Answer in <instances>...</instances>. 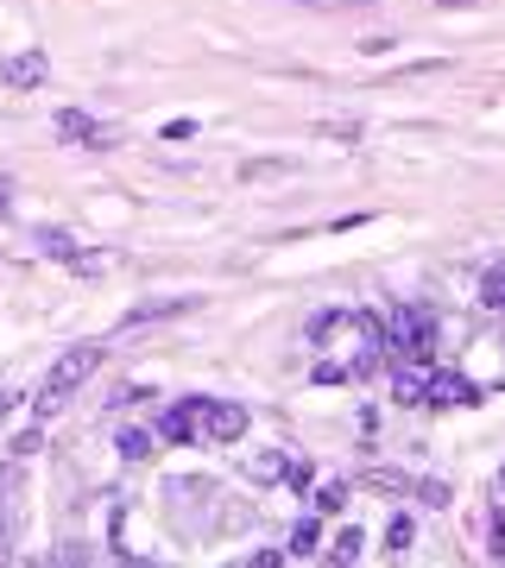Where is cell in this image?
I'll list each match as a JSON object with an SVG mask.
<instances>
[{
	"instance_id": "obj_8",
	"label": "cell",
	"mask_w": 505,
	"mask_h": 568,
	"mask_svg": "<svg viewBox=\"0 0 505 568\" xmlns=\"http://www.w3.org/2000/svg\"><path fill=\"white\" fill-rule=\"evenodd\" d=\"M183 310H196V297H152V304H133V310H127V328L171 323V316H183Z\"/></svg>"
},
{
	"instance_id": "obj_17",
	"label": "cell",
	"mask_w": 505,
	"mask_h": 568,
	"mask_svg": "<svg viewBox=\"0 0 505 568\" xmlns=\"http://www.w3.org/2000/svg\"><path fill=\"white\" fill-rule=\"evenodd\" d=\"M152 448H159V443H152V429H121V455H127V462H145Z\"/></svg>"
},
{
	"instance_id": "obj_28",
	"label": "cell",
	"mask_w": 505,
	"mask_h": 568,
	"mask_svg": "<svg viewBox=\"0 0 505 568\" xmlns=\"http://www.w3.org/2000/svg\"><path fill=\"white\" fill-rule=\"evenodd\" d=\"M499 480H505V474H499Z\"/></svg>"
},
{
	"instance_id": "obj_6",
	"label": "cell",
	"mask_w": 505,
	"mask_h": 568,
	"mask_svg": "<svg viewBox=\"0 0 505 568\" xmlns=\"http://www.w3.org/2000/svg\"><path fill=\"white\" fill-rule=\"evenodd\" d=\"M202 405H209V398H183V405L164 410V417H159L164 443H202Z\"/></svg>"
},
{
	"instance_id": "obj_11",
	"label": "cell",
	"mask_w": 505,
	"mask_h": 568,
	"mask_svg": "<svg viewBox=\"0 0 505 568\" xmlns=\"http://www.w3.org/2000/svg\"><path fill=\"white\" fill-rule=\"evenodd\" d=\"M51 126H58V140H70V145H89V140H95V121H89L82 108H63Z\"/></svg>"
},
{
	"instance_id": "obj_23",
	"label": "cell",
	"mask_w": 505,
	"mask_h": 568,
	"mask_svg": "<svg viewBox=\"0 0 505 568\" xmlns=\"http://www.w3.org/2000/svg\"><path fill=\"white\" fill-rule=\"evenodd\" d=\"M39 448H44V436H39V429H26V436H13V455H20V462H26V455H39Z\"/></svg>"
},
{
	"instance_id": "obj_10",
	"label": "cell",
	"mask_w": 505,
	"mask_h": 568,
	"mask_svg": "<svg viewBox=\"0 0 505 568\" xmlns=\"http://www.w3.org/2000/svg\"><path fill=\"white\" fill-rule=\"evenodd\" d=\"M272 178H297V159H246L241 183H272Z\"/></svg>"
},
{
	"instance_id": "obj_24",
	"label": "cell",
	"mask_w": 505,
	"mask_h": 568,
	"mask_svg": "<svg viewBox=\"0 0 505 568\" xmlns=\"http://www.w3.org/2000/svg\"><path fill=\"white\" fill-rule=\"evenodd\" d=\"M279 474H284L279 455H260V462H253V480H279Z\"/></svg>"
},
{
	"instance_id": "obj_3",
	"label": "cell",
	"mask_w": 505,
	"mask_h": 568,
	"mask_svg": "<svg viewBox=\"0 0 505 568\" xmlns=\"http://www.w3.org/2000/svg\"><path fill=\"white\" fill-rule=\"evenodd\" d=\"M430 335H436L430 310H398V316H392V335H385V347H392L398 361H424Z\"/></svg>"
},
{
	"instance_id": "obj_5",
	"label": "cell",
	"mask_w": 505,
	"mask_h": 568,
	"mask_svg": "<svg viewBox=\"0 0 505 568\" xmlns=\"http://www.w3.org/2000/svg\"><path fill=\"white\" fill-rule=\"evenodd\" d=\"M51 82V58L44 51H7L0 58V89H44Z\"/></svg>"
},
{
	"instance_id": "obj_19",
	"label": "cell",
	"mask_w": 505,
	"mask_h": 568,
	"mask_svg": "<svg viewBox=\"0 0 505 568\" xmlns=\"http://www.w3.org/2000/svg\"><path fill=\"white\" fill-rule=\"evenodd\" d=\"M70 272H77V278H101V272H108V253H89V246H77Z\"/></svg>"
},
{
	"instance_id": "obj_13",
	"label": "cell",
	"mask_w": 505,
	"mask_h": 568,
	"mask_svg": "<svg viewBox=\"0 0 505 568\" xmlns=\"http://www.w3.org/2000/svg\"><path fill=\"white\" fill-rule=\"evenodd\" d=\"M13 537H20V499H0V562L13 556Z\"/></svg>"
},
{
	"instance_id": "obj_18",
	"label": "cell",
	"mask_w": 505,
	"mask_h": 568,
	"mask_svg": "<svg viewBox=\"0 0 505 568\" xmlns=\"http://www.w3.org/2000/svg\"><path fill=\"white\" fill-rule=\"evenodd\" d=\"M481 304L486 310H505V265H493V272L481 278Z\"/></svg>"
},
{
	"instance_id": "obj_4",
	"label": "cell",
	"mask_w": 505,
	"mask_h": 568,
	"mask_svg": "<svg viewBox=\"0 0 505 568\" xmlns=\"http://www.w3.org/2000/svg\"><path fill=\"white\" fill-rule=\"evenodd\" d=\"M241 436H246V405H234V398L202 405V443H241Z\"/></svg>"
},
{
	"instance_id": "obj_2",
	"label": "cell",
	"mask_w": 505,
	"mask_h": 568,
	"mask_svg": "<svg viewBox=\"0 0 505 568\" xmlns=\"http://www.w3.org/2000/svg\"><path fill=\"white\" fill-rule=\"evenodd\" d=\"M361 480L373 493H404V499H417V506H430V511H443L448 499H455L448 480H411V474H392V467H366Z\"/></svg>"
},
{
	"instance_id": "obj_7",
	"label": "cell",
	"mask_w": 505,
	"mask_h": 568,
	"mask_svg": "<svg viewBox=\"0 0 505 568\" xmlns=\"http://www.w3.org/2000/svg\"><path fill=\"white\" fill-rule=\"evenodd\" d=\"M481 392L467 386L462 373H430V386H424V405H436V410H455V405H474Z\"/></svg>"
},
{
	"instance_id": "obj_21",
	"label": "cell",
	"mask_w": 505,
	"mask_h": 568,
	"mask_svg": "<svg viewBox=\"0 0 505 568\" xmlns=\"http://www.w3.org/2000/svg\"><path fill=\"white\" fill-rule=\"evenodd\" d=\"M385 544H392V556H404V549L417 544V530H411V518H392V530H385Z\"/></svg>"
},
{
	"instance_id": "obj_25",
	"label": "cell",
	"mask_w": 505,
	"mask_h": 568,
	"mask_svg": "<svg viewBox=\"0 0 505 568\" xmlns=\"http://www.w3.org/2000/svg\"><path fill=\"white\" fill-rule=\"evenodd\" d=\"M7 209H13V178L0 171V215H7Z\"/></svg>"
},
{
	"instance_id": "obj_16",
	"label": "cell",
	"mask_w": 505,
	"mask_h": 568,
	"mask_svg": "<svg viewBox=\"0 0 505 568\" xmlns=\"http://www.w3.org/2000/svg\"><path fill=\"white\" fill-rule=\"evenodd\" d=\"M366 126L361 121H316V140H335V145H354Z\"/></svg>"
},
{
	"instance_id": "obj_14",
	"label": "cell",
	"mask_w": 505,
	"mask_h": 568,
	"mask_svg": "<svg viewBox=\"0 0 505 568\" xmlns=\"http://www.w3.org/2000/svg\"><path fill=\"white\" fill-rule=\"evenodd\" d=\"M316 544H323V530H316V518H297V525H291V556H316Z\"/></svg>"
},
{
	"instance_id": "obj_12",
	"label": "cell",
	"mask_w": 505,
	"mask_h": 568,
	"mask_svg": "<svg viewBox=\"0 0 505 568\" xmlns=\"http://www.w3.org/2000/svg\"><path fill=\"white\" fill-rule=\"evenodd\" d=\"M39 253L44 260H77V234H70V227H39Z\"/></svg>"
},
{
	"instance_id": "obj_22",
	"label": "cell",
	"mask_w": 505,
	"mask_h": 568,
	"mask_svg": "<svg viewBox=\"0 0 505 568\" xmlns=\"http://www.w3.org/2000/svg\"><path fill=\"white\" fill-rule=\"evenodd\" d=\"M342 506H347V487H335V480L316 487V511H323V518H329V511H342Z\"/></svg>"
},
{
	"instance_id": "obj_9",
	"label": "cell",
	"mask_w": 505,
	"mask_h": 568,
	"mask_svg": "<svg viewBox=\"0 0 505 568\" xmlns=\"http://www.w3.org/2000/svg\"><path fill=\"white\" fill-rule=\"evenodd\" d=\"M424 386H430V373L417 361H398V373H392V398L398 405H424Z\"/></svg>"
},
{
	"instance_id": "obj_20",
	"label": "cell",
	"mask_w": 505,
	"mask_h": 568,
	"mask_svg": "<svg viewBox=\"0 0 505 568\" xmlns=\"http://www.w3.org/2000/svg\"><path fill=\"white\" fill-rule=\"evenodd\" d=\"M361 544H366V537H361V530H354V525H347L342 537L329 544V556H335V562H354V556H361Z\"/></svg>"
},
{
	"instance_id": "obj_1",
	"label": "cell",
	"mask_w": 505,
	"mask_h": 568,
	"mask_svg": "<svg viewBox=\"0 0 505 568\" xmlns=\"http://www.w3.org/2000/svg\"><path fill=\"white\" fill-rule=\"evenodd\" d=\"M101 373V342H77V347H63L58 354V366H51V379H44V392H39V417H51V410L70 398V392L82 386V379H95Z\"/></svg>"
},
{
	"instance_id": "obj_15",
	"label": "cell",
	"mask_w": 505,
	"mask_h": 568,
	"mask_svg": "<svg viewBox=\"0 0 505 568\" xmlns=\"http://www.w3.org/2000/svg\"><path fill=\"white\" fill-rule=\"evenodd\" d=\"M448 70H455L448 58H417V63H404L392 82H424V77H448Z\"/></svg>"
},
{
	"instance_id": "obj_27",
	"label": "cell",
	"mask_w": 505,
	"mask_h": 568,
	"mask_svg": "<svg viewBox=\"0 0 505 568\" xmlns=\"http://www.w3.org/2000/svg\"><path fill=\"white\" fill-rule=\"evenodd\" d=\"M7 410H13V392H0V417H7Z\"/></svg>"
},
{
	"instance_id": "obj_26",
	"label": "cell",
	"mask_w": 505,
	"mask_h": 568,
	"mask_svg": "<svg viewBox=\"0 0 505 568\" xmlns=\"http://www.w3.org/2000/svg\"><path fill=\"white\" fill-rule=\"evenodd\" d=\"M436 7H448V13H455V7H481V0H436Z\"/></svg>"
}]
</instances>
